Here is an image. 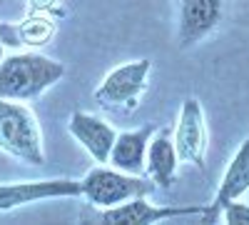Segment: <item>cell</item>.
<instances>
[{"instance_id": "cell-1", "label": "cell", "mask_w": 249, "mask_h": 225, "mask_svg": "<svg viewBox=\"0 0 249 225\" xmlns=\"http://www.w3.org/2000/svg\"><path fill=\"white\" fill-rule=\"evenodd\" d=\"M65 75V65L33 50L0 58V98L3 100H35Z\"/></svg>"}, {"instance_id": "cell-2", "label": "cell", "mask_w": 249, "mask_h": 225, "mask_svg": "<svg viewBox=\"0 0 249 225\" xmlns=\"http://www.w3.org/2000/svg\"><path fill=\"white\" fill-rule=\"evenodd\" d=\"M0 150L28 165H45V145L37 115L20 100L0 98Z\"/></svg>"}, {"instance_id": "cell-3", "label": "cell", "mask_w": 249, "mask_h": 225, "mask_svg": "<svg viewBox=\"0 0 249 225\" xmlns=\"http://www.w3.org/2000/svg\"><path fill=\"white\" fill-rule=\"evenodd\" d=\"M155 190L157 185L147 175H132L102 165L90 168L80 180V198H85L92 208H112L130 198L152 195Z\"/></svg>"}, {"instance_id": "cell-4", "label": "cell", "mask_w": 249, "mask_h": 225, "mask_svg": "<svg viewBox=\"0 0 249 225\" xmlns=\"http://www.w3.org/2000/svg\"><path fill=\"white\" fill-rule=\"evenodd\" d=\"M152 73V60L150 58H140L122 63L115 70H110L102 83L95 88V103L105 110L115 113H132L137 110L140 100L147 90V78Z\"/></svg>"}, {"instance_id": "cell-5", "label": "cell", "mask_w": 249, "mask_h": 225, "mask_svg": "<svg viewBox=\"0 0 249 225\" xmlns=\"http://www.w3.org/2000/svg\"><path fill=\"white\" fill-rule=\"evenodd\" d=\"M204 205H155L147 200V195L130 198L112 208H97V213H90L88 220L92 223H110V225H147V223H162L175 218H192L202 215Z\"/></svg>"}, {"instance_id": "cell-6", "label": "cell", "mask_w": 249, "mask_h": 225, "mask_svg": "<svg viewBox=\"0 0 249 225\" xmlns=\"http://www.w3.org/2000/svg\"><path fill=\"white\" fill-rule=\"evenodd\" d=\"M62 198H80V180L45 178V180L0 183V213L33 205V203H43V200H62Z\"/></svg>"}, {"instance_id": "cell-7", "label": "cell", "mask_w": 249, "mask_h": 225, "mask_svg": "<svg viewBox=\"0 0 249 225\" xmlns=\"http://www.w3.org/2000/svg\"><path fill=\"white\" fill-rule=\"evenodd\" d=\"M172 143L179 163L204 170V155H207V125H204V110L197 98H184L177 125L172 130Z\"/></svg>"}, {"instance_id": "cell-8", "label": "cell", "mask_w": 249, "mask_h": 225, "mask_svg": "<svg viewBox=\"0 0 249 225\" xmlns=\"http://www.w3.org/2000/svg\"><path fill=\"white\" fill-rule=\"evenodd\" d=\"M224 18V0H179L177 43L179 50H190L207 35H212Z\"/></svg>"}, {"instance_id": "cell-9", "label": "cell", "mask_w": 249, "mask_h": 225, "mask_svg": "<svg viewBox=\"0 0 249 225\" xmlns=\"http://www.w3.org/2000/svg\"><path fill=\"white\" fill-rule=\"evenodd\" d=\"M247 190H249V135L239 143L230 168H227L224 175H222V183H219L212 203L204 205V210L199 215V223H219L227 203L242 198Z\"/></svg>"}, {"instance_id": "cell-10", "label": "cell", "mask_w": 249, "mask_h": 225, "mask_svg": "<svg viewBox=\"0 0 249 225\" xmlns=\"http://www.w3.org/2000/svg\"><path fill=\"white\" fill-rule=\"evenodd\" d=\"M57 33V15L30 13L18 23H0V45L3 48H40L48 45Z\"/></svg>"}, {"instance_id": "cell-11", "label": "cell", "mask_w": 249, "mask_h": 225, "mask_svg": "<svg viewBox=\"0 0 249 225\" xmlns=\"http://www.w3.org/2000/svg\"><path fill=\"white\" fill-rule=\"evenodd\" d=\"M68 133L90 153L95 163H107L115 135H117V130L107 120H102L92 113H85V110H75L68 120Z\"/></svg>"}, {"instance_id": "cell-12", "label": "cell", "mask_w": 249, "mask_h": 225, "mask_svg": "<svg viewBox=\"0 0 249 225\" xmlns=\"http://www.w3.org/2000/svg\"><path fill=\"white\" fill-rule=\"evenodd\" d=\"M157 128H160L157 123H147V125H142V128L117 133L107 163H110L112 168L122 170V173L142 175L144 173V158H147L150 138H152V133Z\"/></svg>"}, {"instance_id": "cell-13", "label": "cell", "mask_w": 249, "mask_h": 225, "mask_svg": "<svg viewBox=\"0 0 249 225\" xmlns=\"http://www.w3.org/2000/svg\"><path fill=\"white\" fill-rule=\"evenodd\" d=\"M179 158L172 143V130L167 125H160L147 145V158H144V175H147L157 188H170L177 178Z\"/></svg>"}, {"instance_id": "cell-14", "label": "cell", "mask_w": 249, "mask_h": 225, "mask_svg": "<svg viewBox=\"0 0 249 225\" xmlns=\"http://www.w3.org/2000/svg\"><path fill=\"white\" fill-rule=\"evenodd\" d=\"M219 220L230 223V225H249V205L247 203H239V198L232 200V203H227Z\"/></svg>"}, {"instance_id": "cell-15", "label": "cell", "mask_w": 249, "mask_h": 225, "mask_svg": "<svg viewBox=\"0 0 249 225\" xmlns=\"http://www.w3.org/2000/svg\"><path fill=\"white\" fill-rule=\"evenodd\" d=\"M28 10H30V13H53V15H62L60 0H28Z\"/></svg>"}, {"instance_id": "cell-16", "label": "cell", "mask_w": 249, "mask_h": 225, "mask_svg": "<svg viewBox=\"0 0 249 225\" xmlns=\"http://www.w3.org/2000/svg\"><path fill=\"white\" fill-rule=\"evenodd\" d=\"M0 58H3V45H0Z\"/></svg>"}]
</instances>
